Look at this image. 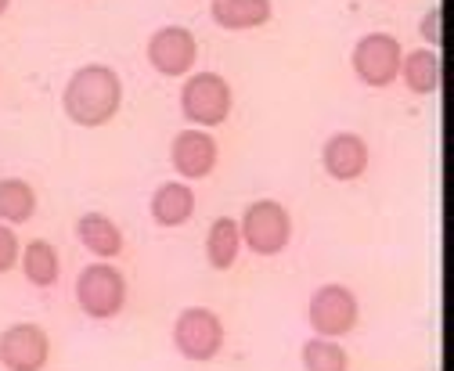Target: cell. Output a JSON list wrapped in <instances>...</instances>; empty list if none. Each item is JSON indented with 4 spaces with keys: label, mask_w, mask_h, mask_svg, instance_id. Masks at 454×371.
<instances>
[{
    "label": "cell",
    "mask_w": 454,
    "mask_h": 371,
    "mask_svg": "<svg viewBox=\"0 0 454 371\" xmlns=\"http://www.w3.org/2000/svg\"><path fill=\"white\" fill-rule=\"evenodd\" d=\"M123 104V80L112 66H83L69 76L66 94H62V109L76 127H105L116 120Z\"/></svg>",
    "instance_id": "cell-1"
},
{
    "label": "cell",
    "mask_w": 454,
    "mask_h": 371,
    "mask_svg": "<svg viewBox=\"0 0 454 371\" xmlns=\"http://www.w3.org/2000/svg\"><path fill=\"white\" fill-rule=\"evenodd\" d=\"M76 303L90 321H112L127 306V278L112 263H90L76 278Z\"/></svg>",
    "instance_id": "cell-2"
},
{
    "label": "cell",
    "mask_w": 454,
    "mask_h": 371,
    "mask_svg": "<svg viewBox=\"0 0 454 371\" xmlns=\"http://www.w3.org/2000/svg\"><path fill=\"white\" fill-rule=\"evenodd\" d=\"M242 245L256 256H278L281 249H286L293 242V217L289 209L274 202V198H260L253 202L246 213H242Z\"/></svg>",
    "instance_id": "cell-3"
},
{
    "label": "cell",
    "mask_w": 454,
    "mask_h": 371,
    "mask_svg": "<svg viewBox=\"0 0 454 371\" xmlns=\"http://www.w3.org/2000/svg\"><path fill=\"white\" fill-rule=\"evenodd\" d=\"M231 104H235V94H231V87H227V80L216 76V73H195L181 87V112L195 127H209L213 130V127L227 123Z\"/></svg>",
    "instance_id": "cell-4"
},
{
    "label": "cell",
    "mask_w": 454,
    "mask_h": 371,
    "mask_svg": "<svg viewBox=\"0 0 454 371\" xmlns=\"http://www.w3.org/2000/svg\"><path fill=\"white\" fill-rule=\"evenodd\" d=\"M174 346L184 360H213L223 350V321L209 306H188L174 321Z\"/></svg>",
    "instance_id": "cell-5"
},
{
    "label": "cell",
    "mask_w": 454,
    "mask_h": 371,
    "mask_svg": "<svg viewBox=\"0 0 454 371\" xmlns=\"http://www.w3.org/2000/svg\"><path fill=\"white\" fill-rule=\"evenodd\" d=\"M401 58H404V50H401V40L389 36V33H368L354 43V73L364 87H389L396 76H401Z\"/></svg>",
    "instance_id": "cell-6"
},
{
    "label": "cell",
    "mask_w": 454,
    "mask_h": 371,
    "mask_svg": "<svg viewBox=\"0 0 454 371\" xmlns=\"http://www.w3.org/2000/svg\"><path fill=\"white\" fill-rule=\"evenodd\" d=\"M307 317H310V328L317 336L339 339V336L357 328L361 306H357V296L347 285H321L307 303Z\"/></svg>",
    "instance_id": "cell-7"
},
{
    "label": "cell",
    "mask_w": 454,
    "mask_h": 371,
    "mask_svg": "<svg viewBox=\"0 0 454 371\" xmlns=\"http://www.w3.org/2000/svg\"><path fill=\"white\" fill-rule=\"evenodd\" d=\"M51 360V339L40 325L19 321L0 332V367L8 371H43Z\"/></svg>",
    "instance_id": "cell-8"
},
{
    "label": "cell",
    "mask_w": 454,
    "mask_h": 371,
    "mask_svg": "<svg viewBox=\"0 0 454 371\" xmlns=\"http://www.w3.org/2000/svg\"><path fill=\"white\" fill-rule=\"evenodd\" d=\"M199 58V43L184 26H162L148 40V62L159 76H188Z\"/></svg>",
    "instance_id": "cell-9"
},
{
    "label": "cell",
    "mask_w": 454,
    "mask_h": 371,
    "mask_svg": "<svg viewBox=\"0 0 454 371\" xmlns=\"http://www.w3.org/2000/svg\"><path fill=\"white\" fill-rule=\"evenodd\" d=\"M220 158V144L213 134H206L202 127H192V130H181L169 144V163H174L177 177L184 181H202L213 174Z\"/></svg>",
    "instance_id": "cell-10"
},
{
    "label": "cell",
    "mask_w": 454,
    "mask_h": 371,
    "mask_svg": "<svg viewBox=\"0 0 454 371\" xmlns=\"http://www.w3.org/2000/svg\"><path fill=\"white\" fill-rule=\"evenodd\" d=\"M321 166L332 181H357L368 170V144L364 137L343 130V134H332L321 148Z\"/></svg>",
    "instance_id": "cell-11"
},
{
    "label": "cell",
    "mask_w": 454,
    "mask_h": 371,
    "mask_svg": "<svg viewBox=\"0 0 454 371\" xmlns=\"http://www.w3.org/2000/svg\"><path fill=\"white\" fill-rule=\"evenodd\" d=\"M148 209L159 228H181L195 217V191L184 181H166L155 188Z\"/></svg>",
    "instance_id": "cell-12"
},
{
    "label": "cell",
    "mask_w": 454,
    "mask_h": 371,
    "mask_svg": "<svg viewBox=\"0 0 454 371\" xmlns=\"http://www.w3.org/2000/svg\"><path fill=\"white\" fill-rule=\"evenodd\" d=\"M76 238L98 259H116L123 252V245H127L120 224L112 220V217H105V213H83L80 224H76Z\"/></svg>",
    "instance_id": "cell-13"
},
{
    "label": "cell",
    "mask_w": 454,
    "mask_h": 371,
    "mask_svg": "<svg viewBox=\"0 0 454 371\" xmlns=\"http://www.w3.org/2000/svg\"><path fill=\"white\" fill-rule=\"evenodd\" d=\"M274 15L270 0H213V22L227 33H246L267 26Z\"/></svg>",
    "instance_id": "cell-14"
},
{
    "label": "cell",
    "mask_w": 454,
    "mask_h": 371,
    "mask_svg": "<svg viewBox=\"0 0 454 371\" xmlns=\"http://www.w3.org/2000/svg\"><path fill=\"white\" fill-rule=\"evenodd\" d=\"M19 267H22V274H26L29 285L51 289L54 282H59V274H62V256H59V249H54L51 242L33 238V242L19 252Z\"/></svg>",
    "instance_id": "cell-15"
},
{
    "label": "cell",
    "mask_w": 454,
    "mask_h": 371,
    "mask_svg": "<svg viewBox=\"0 0 454 371\" xmlns=\"http://www.w3.org/2000/svg\"><path fill=\"white\" fill-rule=\"evenodd\" d=\"M242 252V231L235 217H216L206 235V259L213 271H231Z\"/></svg>",
    "instance_id": "cell-16"
},
{
    "label": "cell",
    "mask_w": 454,
    "mask_h": 371,
    "mask_svg": "<svg viewBox=\"0 0 454 371\" xmlns=\"http://www.w3.org/2000/svg\"><path fill=\"white\" fill-rule=\"evenodd\" d=\"M33 213H36V191H33V184L22 181V177H4V181H0V224L15 228V224L33 220Z\"/></svg>",
    "instance_id": "cell-17"
},
{
    "label": "cell",
    "mask_w": 454,
    "mask_h": 371,
    "mask_svg": "<svg viewBox=\"0 0 454 371\" xmlns=\"http://www.w3.org/2000/svg\"><path fill=\"white\" fill-rule=\"evenodd\" d=\"M401 80L415 94H433L440 87V58H436V50L422 47V50L404 55L401 58Z\"/></svg>",
    "instance_id": "cell-18"
},
{
    "label": "cell",
    "mask_w": 454,
    "mask_h": 371,
    "mask_svg": "<svg viewBox=\"0 0 454 371\" xmlns=\"http://www.w3.org/2000/svg\"><path fill=\"white\" fill-rule=\"evenodd\" d=\"M303 371H350V357L335 339L314 336L303 343Z\"/></svg>",
    "instance_id": "cell-19"
},
{
    "label": "cell",
    "mask_w": 454,
    "mask_h": 371,
    "mask_svg": "<svg viewBox=\"0 0 454 371\" xmlns=\"http://www.w3.org/2000/svg\"><path fill=\"white\" fill-rule=\"evenodd\" d=\"M19 235L8 228V224H0V274H8L12 267H19Z\"/></svg>",
    "instance_id": "cell-20"
},
{
    "label": "cell",
    "mask_w": 454,
    "mask_h": 371,
    "mask_svg": "<svg viewBox=\"0 0 454 371\" xmlns=\"http://www.w3.org/2000/svg\"><path fill=\"white\" fill-rule=\"evenodd\" d=\"M422 36H426V43H433V47L440 43V36H443V33H440V8H429V12H426V19H422Z\"/></svg>",
    "instance_id": "cell-21"
},
{
    "label": "cell",
    "mask_w": 454,
    "mask_h": 371,
    "mask_svg": "<svg viewBox=\"0 0 454 371\" xmlns=\"http://www.w3.org/2000/svg\"><path fill=\"white\" fill-rule=\"evenodd\" d=\"M8 8H12V0H0V15H4Z\"/></svg>",
    "instance_id": "cell-22"
}]
</instances>
